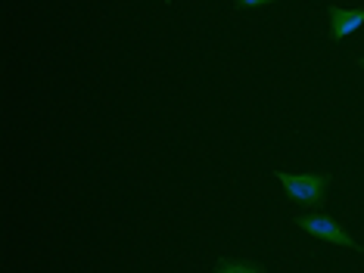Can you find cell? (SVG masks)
Masks as SVG:
<instances>
[{"label":"cell","mask_w":364,"mask_h":273,"mask_svg":"<svg viewBox=\"0 0 364 273\" xmlns=\"http://www.w3.org/2000/svg\"><path fill=\"white\" fill-rule=\"evenodd\" d=\"M277 184L287 189V196L293 199L296 205H302V208H321V202H324L327 196V186H330V174L318 171V174H284V171H274Z\"/></svg>","instance_id":"6da1fadb"},{"label":"cell","mask_w":364,"mask_h":273,"mask_svg":"<svg viewBox=\"0 0 364 273\" xmlns=\"http://www.w3.org/2000/svg\"><path fill=\"white\" fill-rule=\"evenodd\" d=\"M293 223L299 230H305L309 236L314 239H321V243H330V245H339V248H358V243L346 233L343 227L333 221V218H327V214H321V211H314V214H296Z\"/></svg>","instance_id":"7a4b0ae2"},{"label":"cell","mask_w":364,"mask_h":273,"mask_svg":"<svg viewBox=\"0 0 364 273\" xmlns=\"http://www.w3.org/2000/svg\"><path fill=\"white\" fill-rule=\"evenodd\" d=\"M327 13H330V35H333V40L355 35L364 25V10H346V6L333 4Z\"/></svg>","instance_id":"3957f363"},{"label":"cell","mask_w":364,"mask_h":273,"mask_svg":"<svg viewBox=\"0 0 364 273\" xmlns=\"http://www.w3.org/2000/svg\"><path fill=\"white\" fill-rule=\"evenodd\" d=\"M215 273H264L262 264H252V261H237V258H228L221 261Z\"/></svg>","instance_id":"277c9868"},{"label":"cell","mask_w":364,"mask_h":273,"mask_svg":"<svg viewBox=\"0 0 364 273\" xmlns=\"http://www.w3.org/2000/svg\"><path fill=\"white\" fill-rule=\"evenodd\" d=\"M264 4H274V0H237V6H264Z\"/></svg>","instance_id":"5b68a950"},{"label":"cell","mask_w":364,"mask_h":273,"mask_svg":"<svg viewBox=\"0 0 364 273\" xmlns=\"http://www.w3.org/2000/svg\"><path fill=\"white\" fill-rule=\"evenodd\" d=\"M358 65H361V72H364V56H361V60H358Z\"/></svg>","instance_id":"8992f818"}]
</instances>
